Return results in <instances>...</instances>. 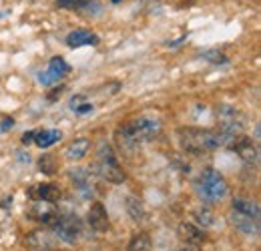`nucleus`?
Instances as JSON below:
<instances>
[{
	"label": "nucleus",
	"instance_id": "obj_1",
	"mask_svg": "<svg viewBox=\"0 0 261 251\" xmlns=\"http://www.w3.org/2000/svg\"><path fill=\"white\" fill-rule=\"evenodd\" d=\"M161 133V123L151 117H139L130 121L127 127H121L117 131V143L121 145L123 151H135L139 145L153 141Z\"/></svg>",
	"mask_w": 261,
	"mask_h": 251
},
{
	"label": "nucleus",
	"instance_id": "obj_2",
	"mask_svg": "<svg viewBox=\"0 0 261 251\" xmlns=\"http://www.w3.org/2000/svg\"><path fill=\"white\" fill-rule=\"evenodd\" d=\"M179 145L187 155H203L221 147V139L217 131L211 129H197V127H181L177 131Z\"/></svg>",
	"mask_w": 261,
	"mask_h": 251
},
{
	"label": "nucleus",
	"instance_id": "obj_3",
	"mask_svg": "<svg viewBox=\"0 0 261 251\" xmlns=\"http://www.w3.org/2000/svg\"><path fill=\"white\" fill-rule=\"evenodd\" d=\"M197 193L207 203L221 201L227 195V181L219 171H215L213 167H207L197 181Z\"/></svg>",
	"mask_w": 261,
	"mask_h": 251
},
{
	"label": "nucleus",
	"instance_id": "obj_4",
	"mask_svg": "<svg viewBox=\"0 0 261 251\" xmlns=\"http://www.w3.org/2000/svg\"><path fill=\"white\" fill-rule=\"evenodd\" d=\"M217 119H219V127H217L215 131H217V135H219V139H221V145H229L235 137L243 135L245 119H243V115H241L237 109L227 107V105L219 107Z\"/></svg>",
	"mask_w": 261,
	"mask_h": 251
},
{
	"label": "nucleus",
	"instance_id": "obj_5",
	"mask_svg": "<svg viewBox=\"0 0 261 251\" xmlns=\"http://www.w3.org/2000/svg\"><path fill=\"white\" fill-rule=\"evenodd\" d=\"M95 169H97L98 175H100L105 181H109V183H123V181L127 179V175H125V171L121 169V165H119V161L115 157L111 145H107V143H100V145H98Z\"/></svg>",
	"mask_w": 261,
	"mask_h": 251
},
{
	"label": "nucleus",
	"instance_id": "obj_6",
	"mask_svg": "<svg viewBox=\"0 0 261 251\" xmlns=\"http://www.w3.org/2000/svg\"><path fill=\"white\" fill-rule=\"evenodd\" d=\"M50 227H53L55 237L61 239V241H65V243H76L79 241V235L83 231L81 219L76 215H59L57 221Z\"/></svg>",
	"mask_w": 261,
	"mask_h": 251
},
{
	"label": "nucleus",
	"instance_id": "obj_7",
	"mask_svg": "<svg viewBox=\"0 0 261 251\" xmlns=\"http://www.w3.org/2000/svg\"><path fill=\"white\" fill-rule=\"evenodd\" d=\"M68 70H70V66L66 64L65 59H63V57H55V59H50L48 68L38 74V83H40L42 87H50V85L59 83Z\"/></svg>",
	"mask_w": 261,
	"mask_h": 251
},
{
	"label": "nucleus",
	"instance_id": "obj_8",
	"mask_svg": "<svg viewBox=\"0 0 261 251\" xmlns=\"http://www.w3.org/2000/svg\"><path fill=\"white\" fill-rule=\"evenodd\" d=\"M227 147L231 151H235L245 163H257V159H259V149H257V145H255L249 137H245V135L235 137Z\"/></svg>",
	"mask_w": 261,
	"mask_h": 251
},
{
	"label": "nucleus",
	"instance_id": "obj_9",
	"mask_svg": "<svg viewBox=\"0 0 261 251\" xmlns=\"http://www.w3.org/2000/svg\"><path fill=\"white\" fill-rule=\"evenodd\" d=\"M229 223L245 237H257L259 235V219L257 217H249V215H243V213H237L231 209L229 213Z\"/></svg>",
	"mask_w": 261,
	"mask_h": 251
},
{
	"label": "nucleus",
	"instance_id": "obj_10",
	"mask_svg": "<svg viewBox=\"0 0 261 251\" xmlns=\"http://www.w3.org/2000/svg\"><path fill=\"white\" fill-rule=\"evenodd\" d=\"M29 217L33 221H38V223H44V225H53L59 217V211L55 209V203L33 201V205L29 209Z\"/></svg>",
	"mask_w": 261,
	"mask_h": 251
},
{
	"label": "nucleus",
	"instance_id": "obj_11",
	"mask_svg": "<svg viewBox=\"0 0 261 251\" xmlns=\"http://www.w3.org/2000/svg\"><path fill=\"white\" fill-rule=\"evenodd\" d=\"M87 223H89V227H91L93 231H97V233L109 231V227H111V223H109V213H107V209H105L102 203L95 201V203L89 207Z\"/></svg>",
	"mask_w": 261,
	"mask_h": 251
},
{
	"label": "nucleus",
	"instance_id": "obj_12",
	"mask_svg": "<svg viewBox=\"0 0 261 251\" xmlns=\"http://www.w3.org/2000/svg\"><path fill=\"white\" fill-rule=\"evenodd\" d=\"M29 197L33 201H46V203H57L61 199V189L53 183H40L29 189Z\"/></svg>",
	"mask_w": 261,
	"mask_h": 251
},
{
	"label": "nucleus",
	"instance_id": "obj_13",
	"mask_svg": "<svg viewBox=\"0 0 261 251\" xmlns=\"http://www.w3.org/2000/svg\"><path fill=\"white\" fill-rule=\"evenodd\" d=\"M27 247L33 251H55V237L44 231H33L24 237Z\"/></svg>",
	"mask_w": 261,
	"mask_h": 251
},
{
	"label": "nucleus",
	"instance_id": "obj_14",
	"mask_svg": "<svg viewBox=\"0 0 261 251\" xmlns=\"http://www.w3.org/2000/svg\"><path fill=\"white\" fill-rule=\"evenodd\" d=\"M98 44V36L95 32L85 31V29H79V31H72L66 36V46L70 48H81V46H97Z\"/></svg>",
	"mask_w": 261,
	"mask_h": 251
},
{
	"label": "nucleus",
	"instance_id": "obj_15",
	"mask_svg": "<svg viewBox=\"0 0 261 251\" xmlns=\"http://www.w3.org/2000/svg\"><path fill=\"white\" fill-rule=\"evenodd\" d=\"M177 233L179 237L187 243V245H199L205 241V233L201 227H197L195 223H189V221H183L179 227H177Z\"/></svg>",
	"mask_w": 261,
	"mask_h": 251
},
{
	"label": "nucleus",
	"instance_id": "obj_16",
	"mask_svg": "<svg viewBox=\"0 0 261 251\" xmlns=\"http://www.w3.org/2000/svg\"><path fill=\"white\" fill-rule=\"evenodd\" d=\"M70 179H72V183H74V189L81 193V195H85V197H91V193L95 191V183H93V179H91V175H89V171L87 169H72L70 173Z\"/></svg>",
	"mask_w": 261,
	"mask_h": 251
},
{
	"label": "nucleus",
	"instance_id": "obj_17",
	"mask_svg": "<svg viewBox=\"0 0 261 251\" xmlns=\"http://www.w3.org/2000/svg\"><path fill=\"white\" fill-rule=\"evenodd\" d=\"M63 139V133L59 129H44V131H34L33 143L40 149H48L55 143H59Z\"/></svg>",
	"mask_w": 261,
	"mask_h": 251
},
{
	"label": "nucleus",
	"instance_id": "obj_18",
	"mask_svg": "<svg viewBox=\"0 0 261 251\" xmlns=\"http://www.w3.org/2000/svg\"><path fill=\"white\" fill-rule=\"evenodd\" d=\"M89 149H91V141H89V139H85V137L74 139V141L66 147L65 157L68 159V161H81V159L89 153Z\"/></svg>",
	"mask_w": 261,
	"mask_h": 251
},
{
	"label": "nucleus",
	"instance_id": "obj_19",
	"mask_svg": "<svg viewBox=\"0 0 261 251\" xmlns=\"http://www.w3.org/2000/svg\"><path fill=\"white\" fill-rule=\"evenodd\" d=\"M231 209L237 211V213H243V215H249V217H257L259 219V203L253 201V199L237 197V199H233Z\"/></svg>",
	"mask_w": 261,
	"mask_h": 251
},
{
	"label": "nucleus",
	"instance_id": "obj_20",
	"mask_svg": "<svg viewBox=\"0 0 261 251\" xmlns=\"http://www.w3.org/2000/svg\"><path fill=\"white\" fill-rule=\"evenodd\" d=\"M151 249H153V241H151V237L145 231L135 233L130 237L129 247H127V251H151Z\"/></svg>",
	"mask_w": 261,
	"mask_h": 251
},
{
	"label": "nucleus",
	"instance_id": "obj_21",
	"mask_svg": "<svg viewBox=\"0 0 261 251\" xmlns=\"http://www.w3.org/2000/svg\"><path fill=\"white\" fill-rule=\"evenodd\" d=\"M127 211H129L130 219L137 221V223H141V221H145V207H143V201L141 199H137V197H129L127 199Z\"/></svg>",
	"mask_w": 261,
	"mask_h": 251
},
{
	"label": "nucleus",
	"instance_id": "obj_22",
	"mask_svg": "<svg viewBox=\"0 0 261 251\" xmlns=\"http://www.w3.org/2000/svg\"><path fill=\"white\" fill-rule=\"evenodd\" d=\"M38 169L42 171V173H46V175H53V173H57L59 171V161L55 155H42L40 161H38Z\"/></svg>",
	"mask_w": 261,
	"mask_h": 251
},
{
	"label": "nucleus",
	"instance_id": "obj_23",
	"mask_svg": "<svg viewBox=\"0 0 261 251\" xmlns=\"http://www.w3.org/2000/svg\"><path fill=\"white\" fill-rule=\"evenodd\" d=\"M193 219L197 221V227H211L215 221H213V213L207 209V207H201L193 213Z\"/></svg>",
	"mask_w": 261,
	"mask_h": 251
},
{
	"label": "nucleus",
	"instance_id": "obj_24",
	"mask_svg": "<svg viewBox=\"0 0 261 251\" xmlns=\"http://www.w3.org/2000/svg\"><path fill=\"white\" fill-rule=\"evenodd\" d=\"M203 59H207V61H211V63H215V64L227 63V57H225L223 53H219V51H205V53H203Z\"/></svg>",
	"mask_w": 261,
	"mask_h": 251
},
{
	"label": "nucleus",
	"instance_id": "obj_25",
	"mask_svg": "<svg viewBox=\"0 0 261 251\" xmlns=\"http://www.w3.org/2000/svg\"><path fill=\"white\" fill-rule=\"evenodd\" d=\"M89 0H57V4L61 8H70V10H79V8H85Z\"/></svg>",
	"mask_w": 261,
	"mask_h": 251
},
{
	"label": "nucleus",
	"instance_id": "obj_26",
	"mask_svg": "<svg viewBox=\"0 0 261 251\" xmlns=\"http://www.w3.org/2000/svg\"><path fill=\"white\" fill-rule=\"evenodd\" d=\"M93 109H95V107H93L91 103H87V101H85V103L76 105V107H74V109H70V111H74L76 115H87V113H93Z\"/></svg>",
	"mask_w": 261,
	"mask_h": 251
},
{
	"label": "nucleus",
	"instance_id": "obj_27",
	"mask_svg": "<svg viewBox=\"0 0 261 251\" xmlns=\"http://www.w3.org/2000/svg\"><path fill=\"white\" fill-rule=\"evenodd\" d=\"M63 91H65V87H59V89H55V93L48 94V101H57V98L63 94Z\"/></svg>",
	"mask_w": 261,
	"mask_h": 251
},
{
	"label": "nucleus",
	"instance_id": "obj_28",
	"mask_svg": "<svg viewBox=\"0 0 261 251\" xmlns=\"http://www.w3.org/2000/svg\"><path fill=\"white\" fill-rule=\"evenodd\" d=\"M33 139H34V131L22 135V143H24V145H31V143H33Z\"/></svg>",
	"mask_w": 261,
	"mask_h": 251
},
{
	"label": "nucleus",
	"instance_id": "obj_29",
	"mask_svg": "<svg viewBox=\"0 0 261 251\" xmlns=\"http://www.w3.org/2000/svg\"><path fill=\"white\" fill-rule=\"evenodd\" d=\"M12 125H14V121H12V119H4V125H2V131H6L8 127H12Z\"/></svg>",
	"mask_w": 261,
	"mask_h": 251
},
{
	"label": "nucleus",
	"instance_id": "obj_30",
	"mask_svg": "<svg viewBox=\"0 0 261 251\" xmlns=\"http://www.w3.org/2000/svg\"><path fill=\"white\" fill-rule=\"evenodd\" d=\"M181 251H199V249L193 247V245H185V247H181Z\"/></svg>",
	"mask_w": 261,
	"mask_h": 251
},
{
	"label": "nucleus",
	"instance_id": "obj_31",
	"mask_svg": "<svg viewBox=\"0 0 261 251\" xmlns=\"http://www.w3.org/2000/svg\"><path fill=\"white\" fill-rule=\"evenodd\" d=\"M111 2H113V4H119V2H121V0H111Z\"/></svg>",
	"mask_w": 261,
	"mask_h": 251
},
{
	"label": "nucleus",
	"instance_id": "obj_32",
	"mask_svg": "<svg viewBox=\"0 0 261 251\" xmlns=\"http://www.w3.org/2000/svg\"><path fill=\"white\" fill-rule=\"evenodd\" d=\"M55 251H59V249H55Z\"/></svg>",
	"mask_w": 261,
	"mask_h": 251
}]
</instances>
